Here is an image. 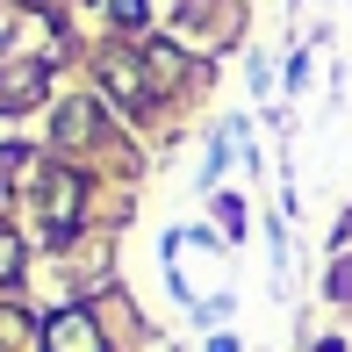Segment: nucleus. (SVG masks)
<instances>
[{"instance_id": "nucleus-3", "label": "nucleus", "mask_w": 352, "mask_h": 352, "mask_svg": "<svg viewBox=\"0 0 352 352\" xmlns=\"http://www.w3.org/2000/svg\"><path fill=\"white\" fill-rule=\"evenodd\" d=\"M108 87H116L122 101H144V79H137V65H130V58H116V65H108Z\"/></svg>"}, {"instance_id": "nucleus-2", "label": "nucleus", "mask_w": 352, "mask_h": 352, "mask_svg": "<svg viewBox=\"0 0 352 352\" xmlns=\"http://www.w3.org/2000/svg\"><path fill=\"white\" fill-rule=\"evenodd\" d=\"M79 216V180H51V230H72Z\"/></svg>"}, {"instance_id": "nucleus-4", "label": "nucleus", "mask_w": 352, "mask_h": 352, "mask_svg": "<svg viewBox=\"0 0 352 352\" xmlns=\"http://www.w3.org/2000/svg\"><path fill=\"white\" fill-rule=\"evenodd\" d=\"M108 14H116L122 29H137V22H144V0H108Z\"/></svg>"}, {"instance_id": "nucleus-5", "label": "nucleus", "mask_w": 352, "mask_h": 352, "mask_svg": "<svg viewBox=\"0 0 352 352\" xmlns=\"http://www.w3.org/2000/svg\"><path fill=\"white\" fill-rule=\"evenodd\" d=\"M324 352H338V345H324Z\"/></svg>"}, {"instance_id": "nucleus-1", "label": "nucleus", "mask_w": 352, "mask_h": 352, "mask_svg": "<svg viewBox=\"0 0 352 352\" xmlns=\"http://www.w3.org/2000/svg\"><path fill=\"white\" fill-rule=\"evenodd\" d=\"M51 352H101V331L72 309V316H58V324H51Z\"/></svg>"}]
</instances>
